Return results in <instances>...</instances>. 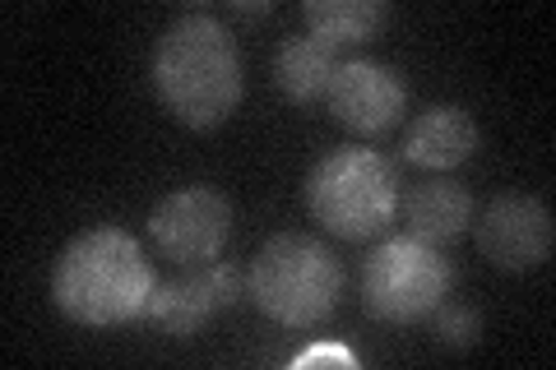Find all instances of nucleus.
<instances>
[{
  "mask_svg": "<svg viewBox=\"0 0 556 370\" xmlns=\"http://www.w3.org/2000/svg\"><path fill=\"white\" fill-rule=\"evenodd\" d=\"M334 47H325L320 38H311V33H302V38H288L283 47H278L274 56V84L278 93H283L292 107H311V102H320L329 93V79H334Z\"/></svg>",
  "mask_w": 556,
  "mask_h": 370,
  "instance_id": "nucleus-12",
  "label": "nucleus"
},
{
  "mask_svg": "<svg viewBox=\"0 0 556 370\" xmlns=\"http://www.w3.org/2000/svg\"><path fill=\"white\" fill-rule=\"evenodd\" d=\"M149 237L172 264H181V269H190V264H214L232 237V204L223 200L214 186H181L153 204Z\"/></svg>",
  "mask_w": 556,
  "mask_h": 370,
  "instance_id": "nucleus-6",
  "label": "nucleus"
},
{
  "mask_svg": "<svg viewBox=\"0 0 556 370\" xmlns=\"http://www.w3.org/2000/svg\"><path fill=\"white\" fill-rule=\"evenodd\" d=\"M153 88L186 130L223 126L247 93L241 51L228 24L204 10H190L177 24H167L159 47H153Z\"/></svg>",
  "mask_w": 556,
  "mask_h": 370,
  "instance_id": "nucleus-1",
  "label": "nucleus"
},
{
  "mask_svg": "<svg viewBox=\"0 0 556 370\" xmlns=\"http://www.w3.org/2000/svg\"><path fill=\"white\" fill-rule=\"evenodd\" d=\"M306 366H357V352L343 343H320V347H306L292 357V370H306Z\"/></svg>",
  "mask_w": 556,
  "mask_h": 370,
  "instance_id": "nucleus-15",
  "label": "nucleus"
},
{
  "mask_svg": "<svg viewBox=\"0 0 556 370\" xmlns=\"http://www.w3.org/2000/svg\"><path fill=\"white\" fill-rule=\"evenodd\" d=\"M302 20L311 38H320L325 47H343V42H371L390 24V10L380 0H306Z\"/></svg>",
  "mask_w": 556,
  "mask_h": 370,
  "instance_id": "nucleus-13",
  "label": "nucleus"
},
{
  "mask_svg": "<svg viewBox=\"0 0 556 370\" xmlns=\"http://www.w3.org/2000/svg\"><path fill=\"white\" fill-rule=\"evenodd\" d=\"M399 208H404L408 237L427 245H450L473 227V195L450 176H431V181L413 186L408 195H399Z\"/></svg>",
  "mask_w": 556,
  "mask_h": 370,
  "instance_id": "nucleus-11",
  "label": "nucleus"
},
{
  "mask_svg": "<svg viewBox=\"0 0 556 370\" xmlns=\"http://www.w3.org/2000/svg\"><path fill=\"white\" fill-rule=\"evenodd\" d=\"M431 329H437V339L445 347L468 352V347H478V339H482V315H478V306L441 302L437 310H431Z\"/></svg>",
  "mask_w": 556,
  "mask_h": 370,
  "instance_id": "nucleus-14",
  "label": "nucleus"
},
{
  "mask_svg": "<svg viewBox=\"0 0 556 370\" xmlns=\"http://www.w3.org/2000/svg\"><path fill=\"white\" fill-rule=\"evenodd\" d=\"M556 245L552 208L538 195H501L478 218V251L506 273L543 269Z\"/></svg>",
  "mask_w": 556,
  "mask_h": 370,
  "instance_id": "nucleus-9",
  "label": "nucleus"
},
{
  "mask_svg": "<svg viewBox=\"0 0 556 370\" xmlns=\"http://www.w3.org/2000/svg\"><path fill=\"white\" fill-rule=\"evenodd\" d=\"M237 302H241V269L237 264H228V259L190 264L186 273L153 288L144 320L167 329L172 339H195L218 310H228Z\"/></svg>",
  "mask_w": 556,
  "mask_h": 370,
  "instance_id": "nucleus-8",
  "label": "nucleus"
},
{
  "mask_svg": "<svg viewBox=\"0 0 556 370\" xmlns=\"http://www.w3.org/2000/svg\"><path fill=\"white\" fill-rule=\"evenodd\" d=\"M247 296L283 329H316L343 296V264L325 241L306 232H278L255 251Z\"/></svg>",
  "mask_w": 556,
  "mask_h": 370,
  "instance_id": "nucleus-3",
  "label": "nucleus"
},
{
  "mask_svg": "<svg viewBox=\"0 0 556 370\" xmlns=\"http://www.w3.org/2000/svg\"><path fill=\"white\" fill-rule=\"evenodd\" d=\"M159 288L139 241L126 227H89L61 251L51 269V302L84 329L130 324L149 310Z\"/></svg>",
  "mask_w": 556,
  "mask_h": 370,
  "instance_id": "nucleus-2",
  "label": "nucleus"
},
{
  "mask_svg": "<svg viewBox=\"0 0 556 370\" xmlns=\"http://www.w3.org/2000/svg\"><path fill=\"white\" fill-rule=\"evenodd\" d=\"M241 14H269V5H255V0H237Z\"/></svg>",
  "mask_w": 556,
  "mask_h": 370,
  "instance_id": "nucleus-16",
  "label": "nucleus"
},
{
  "mask_svg": "<svg viewBox=\"0 0 556 370\" xmlns=\"http://www.w3.org/2000/svg\"><path fill=\"white\" fill-rule=\"evenodd\" d=\"M399 153H404V163L422 171H450L478 153V120L455 102H437V107L417 112L404 126Z\"/></svg>",
  "mask_w": 556,
  "mask_h": 370,
  "instance_id": "nucleus-10",
  "label": "nucleus"
},
{
  "mask_svg": "<svg viewBox=\"0 0 556 370\" xmlns=\"http://www.w3.org/2000/svg\"><path fill=\"white\" fill-rule=\"evenodd\" d=\"M329 112L343 130H353L362 139L390 135L408 112V84L399 79V69L380 61H343L329 79Z\"/></svg>",
  "mask_w": 556,
  "mask_h": 370,
  "instance_id": "nucleus-7",
  "label": "nucleus"
},
{
  "mask_svg": "<svg viewBox=\"0 0 556 370\" xmlns=\"http://www.w3.org/2000/svg\"><path fill=\"white\" fill-rule=\"evenodd\" d=\"M455 288V264L417 237L380 241L362 264V306L380 324H417Z\"/></svg>",
  "mask_w": 556,
  "mask_h": 370,
  "instance_id": "nucleus-5",
  "label": "nucleus"
},
{
  "mask_svg": "<svg viewBox=\"0 0 556 370\" xmlns=\"http://www.w3.org/2000/svg\"><path fill=\"white\" fill-rule=\"evenodd\" d=\"M306 208L343 241L380 237L399 214V167L380 149H334L306 176Z\"/></svg>",
  "mask_w": 556,
  "mask_h": 370,
  "instance_id": "nucleus-4",
  "label": "nucleus"
}]
</instances>
